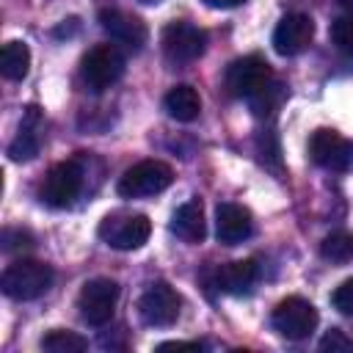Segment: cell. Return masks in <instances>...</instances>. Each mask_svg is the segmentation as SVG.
<instances>
[{
    "label": "cell",
    "mask_w": 353,
    "mask_h": 353,
    "mask_svg": "<svg viewBox=\"0 0 353 353\" xmlns=\"http://www.w3.org/2000/svg\"><path fill=\"white\" fill-rule=\"evenodd\" d=\"M52 268L39 259H17L3 270L0 287L11 301H33L52 287Z\"/></svg>",
    "instance_id": "1"
},
{
    "label": "cell",
    "mask_w": 353,
    "mask_h": 353,
    "mask_svg": "<svg viewBox=\"0 0 353 353\" xmlns=\"http://www.w3.org/2000/svg\"><path fill=\"white\" fill-rule=\"evenodd\" d=\"M160 44H163V55H165L168 63L185 66V63H193L204 55L207 30H201L199 25H193L188 19H174L163 28Z\"/></svg>",
    "instance_id": "2"
},
{
    "label": "cell",
    "mask_w": 353,
    "mask_h": 353,
    "mask_svg": "<svg viewBox=\"0 0 353 353\" xmlns=\"http://www.w3.org/2000/svg\"><path fill=\"white\" fill-rule=\"evenodd\" d=\"M174 182V171L163 160H141L132 168H127L119 176V196L121 199H143V196H157Z\"/></svg>",
    "instance_id": "3"
},
{
    "label": "cell",
    "mask_w": 353,
    "mask_h": 353,
    "mask_svg": "<svg viewBox=\"0 0 353 353\" xmlns=\"http://www.w3.org/2000/svg\"><path fill=\"white\" fill-rule=\"evenodd\" d=\"M124 74V55L116 44H97L80 61V77L88 91L99 94Z\"/></svg>",
    "instance_id": "4"
},
{
    "label": "cell",
    "mask_w": 353,
    "mask_h": 353,
    "mask_svg": "<svg viewBox=\"0 0 353 353\" xmlns=\"http://www.w3.org/2000/svg\"><path fill=\"white\" fill-rule=\"evenodd\" d=\"M80 190H83V163L80 157H72V160L55 163L47 171L41 182V201L52 210H66L74 204Z\"/></svg>",
    "instance_id": "5"
},
{
    "label": "cell",
    "mask_w": 353,
    "mask_h": 353,
    "mask_svg": "<svg viewBox=\"0 0 353 353\" xmlns=\"http://www.w3.org/2000/svg\"><path fill=\"white\" fill-rule=\"evenodd\" d=\"M152 234V221L141 212H113L99 223V237L119 251L141 248Z\"/></svg>",
    "instance_id": "6"
},
{
    "label": "cell",
    "mask_w": 353,
    "mask_h": 353,
    "mask_svg": "<svg viewBox=\"0 0 353 353\" xmlns=\"http://www.w3.org/2000/svg\"><path fill=\"white\" fill-rule=\"evenodd\" d=\"M116 301H119V284L113 279H105V276L88 279L77 295V309H80L83 323H88L94 328L110 323V317L116 312Z\"/></svg>",
    "instance_id": "7"
},
{
    "label": "cell",
    "mask_w": 353,
    "mask_h": 353,
    "mask_svg": "<svg viewBox=\"0 0 353 353\" xmlns=\"http://www.w3.org/2000/svg\"><path fill=\"white\" fill-rule=\"evenodd\" d=\"M179 309H182V298L165 281L149 284L143 290V295L138 298V314L152 328H168V325H174L176 317H179Z\"/></svg>",
    "instance_id": "8"
},
{
    "label": "cell",
    "mask_w": 353,
    "mask_h": 353,
    "mask_svg": "<svg viewBox=\"0 0 353 353\" xmlns=\"http://www.w3.org/2000/svg\"><path fill=\"white\" fill-rule=\"evenodd\" d=\"M273 69L270 63L262 58V55H245V58H237L226 66V74H223V85L232 97L237 99H248L254 91H259L268 80H273Z\"/></svg>",
    "instance_id": "9"
},
{
    "label": "cell",
    "mask_w": 353,
    "mask_h": 353,
    "mask_svg": "<svg viewBox=\"0 0 353 353\" xmlns=\"http://www.w3.org/2000/svg\"><path fill=\"white\" fill-rule=\"evenodd\" d=\"M317 309L306 301V298H298V295H290L284 298L276 309H273V328L287 336V339H306L314 328H317Z\"/></svg>",
    "instance_id": "10"
},
{
    "label": "cell",
    "mask_w": 353,
    "mask_h": 353,
    "mask_svg": "<svg viewBox=\"0 0 353 353\" xmlns=\"http://www.w3.org/2000/svg\"><path fill=\"white\" fill-rule=\"evenodd\" d=\"M309 157L325 171H347L353 165V143L336 130L320 127L309 138Z\"/></svg>",
    "instance_id": "11"
},
{
    "label": "cell",
    "mask_w": 353,
    "mask_h": 353,
    "mask_svg": "<svg viewBox=\"0 0 353 353\" xmlns=\"http://www.w3.org/2000/svg\"><path fill=\"white\" fill-rule=\"evenodd\" d=\"M99 25L110 36V41L127 47L130 52H138L149 39V30H146L143 19L130 14V11H121V8H102L99 11Z\"/></svg>",
    "instance_id": "12"
},
{
    "label": "cell",
    "mask_w": 353,
    "mask_h": 353,
    "mask_svg": "<svg viewBox=\"0 0 353 353\" xmlns=\"http://www.w3.org/2000/svg\"><path fill=\"white\" fill-rule=\"evenodd\" d=\"M312 36H314V22L309 14H301V11L284 14L273 30V50L284 58L298 55L312 44Z\"/></svg>",
    "instance_id": "13"
},
{
    "label": "cell",
    "mask_w": 353,
    "mask_h": 353,
    "mask_svg": "<svg viewBox=\"0 0 353 353\" xmlns=\"http://www.w3.org/2000/svg\"><path fill=\"white\" fill-rule=\"evenodd\" d=\"M254 232V218L245 207L234 201H221L215 210V237L223 245H237Z\"/></svg>",
    "instance_id": "14"
},
{
    "label": "cell",
    "mask_w": 353,
    "mask_h": 353,
    "mask_svg": "<svg viewBox=\"0 0 353 353\" xmlns=\"http://www.w3.org/2000/svg\"><path fill=\"white\" fill-rule=\"evenodd\" d=\"M256 276H259V268L254 259H234V262L215 268L212 287L221 292H229V295H245V292H251Z\"/></svg>",
    "instance_id": "15"
},
{
    "label": "cell",
    "mask_w": 353,
    "mask_h": 353,
    "mask_svg": "<svg viewBox=\"0 0 353 353\" xmlns=\"http://www.w3.org/2000/svg\"><path fill=\"white\" fill-rule=\"evenodd\" d=\"M41 113L36 105H30L22 116V124H19V132L17 138L8 143V157L14 163H28L39 154V146H41Z\"/></svg>",
    "instance_id": "16"
},
{
    "label": "cell",
    "mask_w": 353,
    "mask_h": 353,
    "mask_svg": "<svg viewBox=\"0 0 353 353\" xmlns=\"http://www.w3.org/2000/svg\"><path fill=\"white\" fill-rule=\"evenodd\" d=\"M171 232L182 240V243H201L207 234V221H204V207L199 199H190L185 204L176 207V212L171 215Z\"/></svg>",
    "instance_id": "17"
},
{
    "label": "cell",
    "mask_w": 353,
    "mask_h": 353,
    "mask_svg": "<svg viewBox=\"0 0 353 353\" xmlns=\"http://www.w3.org/2000/svg\"><path fill=\"white\" fill-rule=\"evenodd\" d=\"M165 113L176 121H193L201 113V97L193 85H174L165 97H163Z\"/></svg>",
    "instance_id": "18"
},
{
    "label": "cell",
    "mask_w": 353,
    "mask_h": 353,
    "mask_svg": "<svg viewBox=\"0 0 353 353\" xmlns=\"http://www.w3.org/2000/svg\"><path fill=\"white\" fill-rule=\"evenodd\" d=\"M284 99H287V85L273 77L259 91H254L248 97V108H251V113L256 119H273L279 113V108L284 105Z\"/></svg>",
    "instance_id": "19"
},
{
    "label": "cell",
    "mask_w": 353,
    "mask_h": 353,
    "mask_svg": "<svg viewBox=\"0 0 353 353\" xmlns=\"http://www.w3.org/2000/svg\"><path fill=\"white\" fill-rule=\"evenodd\" d=\"M30 69V50L25 41H6L0 50V72L6 80H25Z\"/></svg>",
    "instance_id": "20"
},
{
    "label": "cell",
    "mask_w": 353,
    "mask_h": 353,
    "mask_svg": "<svg viewBox=\"0 0 353 353\" xmlns=\"http://www.w3.org/2000/svg\"><path fill=\"white\" fill-rule=\"evenodd\" d=\"M85 347H88L85 336H80L74 331H66V328H52L41 339V350H47V353H80Z\"/></svg>",
    "instance_id": "21"
},
{
    "label": "cell",
    "mask_w": 353,
    "mask_h": 353,
    "mask_svg": "<svg viewBox=\"0 0 353 353\" xmlns=\"http://www.w3.org/2000/svg\"><path fill=\"white\" fill-rule=\"evenodd\" d=\"M320 256L328 259V262H334V265L350 262L353 259V234H347V232H331L320 243Z\"/></svg>",
    "instance_id": "22"
},
{
    "label": "cell",
    "mask_w": 353,
    "mask_h": 353,
    "mask_svg": "<svg viewBox=\"0 0 353 353\" xmlns=\"http://www.w3.org/2000/svg\"><path fill=\"white\" fill-rule=\"evenodd\" d=\"M331 41L342 55L353 58V14L331 22Z\"/></svg>",
    "instance_id": "23"
},
{
    "label": "cell",
    "mask_w": 353,
    "mask_h": 353,
    "mask_svg": "<svg viewBox=\"0 0 353 353\" xmlns=\"http://www.w3.org/2000/svg\"><path fill=\"white\" fill-rule=\"evenodd\" d=\"M33 248V234L25 229H3V251L14 254V251H28Z\"/></svg>",
    "instance_id": "24"
},
{
    "label": "cell",
    "mask_w": 353,
    "mask_h": 353,
    "mask_svg": "<svg viewBox=\"0 0 353 353\" xmlns=\"http://www.w3.org/2000/svg\"><path fill=\"white\" fill-rule=\"evenodd\" d=\"M331 303H334V309H336V312H342V314L353 317V276H350V279H345V281L334 290Z\"/></svg>",
    "instance_id": "25"
},
{
    "label": "cell",
    "mask_w": 353,
    "mask_h": 353,
    "mask_svg": "<svg viewBox=\"0 0 353 353\" xmlns=\"http://www.w3.org/2000/svg\"><path fill=\"white\" fill-rule=\"evenodd\" d=\"M320 350H325V353H328V350H331V353L342 350V353H345V350H353V339H347L339 328H331V331L320 339Z\"/></svg>",
    "instance_id": "26"
},
{
    "label": "cell",
    "mask_w": 353,
    "mask_h": 353,
    "mask_svg": "<svg viewBox=\"0 0 353 353\" xmlns=\"http://www.w3.org/2000/svg\"><path fill=\"white\" fill-rule=\"evenodd\" d=\"M201 342H160L157 350H201Z\"/></svg>",
    "instance_id": "27"
},
{
    "label": "cell",
    "mask_w": 353,
    "mask_h": 353,
    "mask_svg": "<svg viewBox=\"0 0 353 353\" xmlns=\"http://www.w3.org/2000/svg\"><path fill=\"white\" fill-rule=\"evenodd\" d=\"M204 6H210V8H237V6H243L245 0H201Z\"/></svg>",
    "instance_id": "28"
},
{
    "label": "cell",
    "mask_w": 353,
    "mask_h": 353,
    "mask_svg": "<svg viewBox=\"0 0 353 353\" xmlns=\"http://www.w3.org/2000/svg\"><path fill=\"white\" fill-rule=\"evenodd\" d=\"M339 3H342V6L347 8V11H353V0H339Z\"/></svg>",
    "instance_id": "29"
},
{
    "label": "cell",
    "mask_w": 353,
    "mask_h": 353,
    "mask_svg": "<svg viewBox=\"0 0 353 353\" xmlns=\"http://www.w3.org/2000/svg\"><path fill=\"white\" fill-rule=\"evenodd\" d=\"M143 6H157V3H163V0H141Z\"/></svg>",
    "instance_id": "30"
}]
</instances>
